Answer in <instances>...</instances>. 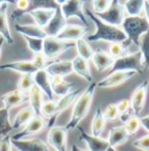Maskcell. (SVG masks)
<instances>
[{
	"instance_id": "obj_15",
	"label": "cell",
	"mask_w": 149,
	"mask_h": 151,
	"mask_svg": "<svg viewBox=\"0 0 149 151\" xmlns=\"http://www.w3.org/2000/svg\"><path fill=\"white\" fill-rule=\"evenodd\" d=\"M27 14H29L34 19L35 24L44 29L55 14V7H36L27 11Z\"/></svg>"
},
{
	"instance_id": "obj_32",
	"label": "cell",
	"mask_w": 149,
	"mask_h": 151,
	"mask_svg": "<svg viewBox=\"0 0 149 151\" xmlns=\"http://www.w3.org/2000/svg\"><path fill=\"white\" fill-rule=\"evenodd\" d=\"M74 47L77 48V52H78V56L82 57L83 59L85 60H90L93 56V49L90 47V44L88 43L86 40L82 38V40H78L77 42H74Z\"/></svg>"
},
{
	"instance_id": "obj_31",
	"label": "cell",
	"mask_w": 149,
	"mask_h": 151,
	"mask_svg": "<svg viewBox=\"0 0 149 151\" xmlns=\"http://www.w3.org/2000/svg\"><path fill=\"white\" fill-rule=\"evenodd\" d=\"M122 2H124V7L128 17H141L140 14L145 7L143 0H127Z\"/></svg>"
},
{
	"instance_id": "obj_43",
	"label": "cell",
	"mask_w": 149,
	"mask_h": 151,
	"mask_svg": "<svg viewBox=\"0 0 149 151\" xmlns=\"http://www.w3.org/2000/svg\"><path fill=\"white\" fill-rule=\"evenodd\" d=\"M33 64L36 66L37 70H44L46 66H47V58L44 57V55L41 52V54H35L33 59H32Z\"/></svg>"
},
{
	"instance_id": "obj_17",
	"label": "cell",
	"mask_w": 149,
	"mask_h": 151,
	"mask_svg": "<svg viewBox=\"0 0 149 151\" xmlns=\"http://www.w3.org/2000/svg\"><path fill=\"white\" fill-rule=\"evenodd\" d=\"M46 72L49 77H65L71 75L74 72L72 70V63L71 60H55L46 66Z\"/></svg>"
},
{
	"instance_id": "obj_48",
	"label": "cell",
	"mask_w": 149,
	"mask_h": 151,
	"mask_svg": "<svg viewBox=\"0 0 149 151\" xmlns=\"http://www.w3.org/2000/svg\"><path fill=\"white\" fill-rule=\"evenodd\" d=\"M119 116H120V120H121V121L125 123V122H126V121L129 119L132 115H130L129 113H126V114H121V115H119Z\"/></svg>"
},
{
	"instance_id": "obj_45",
	"label": "cell",
	"mask_w": 149,
	"mask_h": 151,
	"mask_svg": "<svg viewBox=\"0 0 149 151\" xmlns=\"http://www.w3.org/2000/svg\"><path fill=\"white\" fill-rule=\"evenodd\" d=\"M12 137L11 135L4 136L0 139V151H12Z\"/></svg>"
},
{
	"instance_id": "obj_7",
	"label": "cell",
	"mask_w": 149,
	"mask_h": 151,
	"mask_svg": "<svg viewBox=\"0 0 149 151\" xmlns=\"http://www.w3.org/2000/svg\"><path fill=\"white\" fill-rule=\"evenodd\" d=\"M74 47V42H64L56 37H47L43 40V51L42 54L47 59H53Z\"/></svg>"
},
{
	"instance_id": "obj_4",
	"label": "cell",
	"mask_w": 149,
	"mask_h": 151,
	"mask_svg": "<svg viewBox=\"0 0 149 151\" xmlns=\"http://www.w3.org/2000/svg\"><path fill=\"white\" fill-rule=\"evenodd\" d=\"M112 72L115 71H133L135 73L142 75L143 71V64H142V55L140 51L132 52L126 56L114 59V63L111 68Z\"/></svg>"
},
{
	"instance_id": "obj_37",
	"label": "cell",
	"mask_w": 149,
	"mask_h": 151,
	"mask_svg": "<svg viewBox=\"0 0 149 151\" xmlns=\"http://www.w3.org/2000/svg\"><path fill=\"white\" fill-rule=\"evenodd\" d=\"M34 85H35V83H34V77H33V75H30V73L21 75V78L19 79L18 81V88L17 90L25 93L26 91H29Z\"/></svg>"
},
{
	"instance_id": "obj_10",
	"label": "cell",
	"mask_w": 149,
	"mask_h": 151,
	"mask_svg": "<svg viewBox=\"0 0 149 151\" xmlns=\"http://www.w3.org/2000/svg\"><path fill=\"white\" fill-rule=\"evenodd\" d=\"M135 75L136 73L133 71H115V72H112L111 75H108L107 77H105L104 79H101L100 81H98L97 87H100V88L115 87V86H119L122 83L127 81Z\"/></svg>"
},
{
	"instance_id": "obj_30",
	"label": "cell",
	"mask_w": 149,
	"mask_h": 151,
	"mask_svg": "<svg viewBox=\"0 0 149 151\" xmlns=\"http://www.w3.org/2000/svg\"><path fill=\"white\" fill-rule=\"evenodd\" d=\"M34 116H35V113L30 107H25L20 109V112L15 115L14 122L12 123V129H18L22 126H26Z\"/></svg>"
},
{
	"instance_id": "obj_11",
	"label": "cell",
	"mask_w": 149,
	"mask_h": 151,
	"mask_svg": "<svg viewBox=\"0 0 149 151\" xmlns=\"http://www.w3.org/2000/svg\"><path fill=\"white\" fill-rule=\"evenodd\" d=\"M78 132H79V136L80 139L85 142V144L88 145L89 151H107L111 145L108 144L107 139H104L101 137H95L92 136L91 134H88L82 127H77Z\"/></svg>"
},
{
	"instance_id": "obj_13",
	"label": "cell",
	"mask_w": 149,
	"mask_h": 151,
	"mask_svg": "<svg viewBox=\"0 0 149 151\" xmlns=\"http://www.w3.org/2000/svg\"><path fill=\"white\" fill-rule=\"evenodd\" d=\"M67 24H68L67 20H65V18L62 14L59 5H56L55 14H54L53 19L50 20V22L48 23V26L44 28V32H46L48 37H57V35L63 30V28Z\"/></svg>"
},
{
	"instance_id": "obj_38",
	"label": "cell",
	"mask_w": 149,
	"mask_h": 151,
	"mask_svg": "<svg viewBox=\"0 0 149 151\" xmlns=\"http://www.w3.org/2000/svg\"><path fill=\"white\" fill-rule=\"evenodd\" d=\"M140 127H141L140 117L139 116H135V115H132L129 119L125 122L124 129L130 136V135H134L135 132H137V130L140 129Z\"/></svg>"
},
{
	"instance_id": "obj_12",
	"label": "cell",
	"mask_w": 149,
	"mask_h": 151,
	"mask_svg": "<svg viewBox=\"0 0 149 151\" xmlns=\"http://www.w3.org/2000/svg\"><path fill=\"white\" fill-rule=\"evenodd\" d=\"M12 147L18 151H51L48 143L43 142L40 138H30V139H12Z\"/></svg>"
},
{
	"instance_id": "obj_42",
	"label": "cell",
	"mask_w": 149,
	"mask_h": 151,
	"mask_svg": "<svg viewBox=\"0 0 149 151\" xmlns=\"http://www.w3.org/2000/svg\"><path fill=\"white\" fill-rule=\"evenodd\" d=\"M133 147H134L135 149H139V150L149 151V134L143 135V136H141L140 138L135 139V141L133 142Z\"/></svg>"
},
{
	"instance_id": "obj_41",
	"label": "cell",
	"mask_w": 149,
	"mask_h": 151,
	"mask_svg": "<svg viewBox=\"0 0 149 151\" xmlns=\"http://www.w3.org/2000/svg\"><path fill=\"white\" fill-rule=\"evenodd\" d=\"M103 115L105 117V120L107 121H113L115 120L118 116H119V113H118V108H116V105L115 104H110L106 106L105 111L103 112Z\"/></svg>"
},
{
	"instance_id": "obj_33",
	"label": "cell",
	"mask_w": 149,
	"mask_h": 151,
	"mask_svg": "<svg viewBox=\"0 0 149 151\" xmlns=\"http://www.w3.org/2000/svg\"><path fill=\"white\" fill-rule=\"evenodd\" d=\"M128 48H129V44L128 43L126 44L125 42L111 43L110 48H108V54L112 56V58L118 59V58H121V57L128 55Z\"/></svg>"
},
{
	"instance_id": "obj_18",
	"label": "cell",
	"mask_w": 149,
	"mask_h": 151,
	"mask_svg": "<svg viewBox=\"0 0 149 151\" xmlns=\"http://www.w3.org/2000/svg\"><path fill=\"white\" fill-rule=\"evenodd\" d=\"M0 70H11L19 72L21 75H27V73L34 75L38 71L32 60H17V62L5 63L0 65Z\"/></svg>"
},
{
	"instance_id": "obj_25",
	"label": "cell",
	"mask_w": 149,
	"mask_h": 151,
	"mask_svg": "<svg viewBox=\"0 0 149 151\" xmlns=\"http://www.w3.org/2000/svg\"><path fill=\"white\" fill-rule=\"evenodd\" d=\"M50 83H51L53 93H55L58 96H64L70 93L74 86V83L67 81L63 77H50Z\"/></svg>"
},
{
	"instance_id": "obj_28",
	"label": "cell",
	"mask_w": 149,
	"mask_h": 151,
	"mask_svg": "<svg viewBox=\"0 0 149 151\" xmlns=\"http://www.w3.org/2000/svg\"><path fill=\"white\" fill-rule=\"evenodd\" d=\"M28 101L30 104V108L33 109V112L35 113V115L41 116V108L43 105V93L42 91L37 87L36 85H34L28 93Z\"/></svg>"
},
{
	"instance_id": "obj_20",
	"label": "cell",
	"mask_w": 149,
	"mask_h": 151,
	"mask_svg": "<svg viewBox=\"0 0 149 151\" xmlns=\"http://www.w3.org/2000/svg\"><path fill=\"white\" fill-rule=\"evenodd\" d=\"M1 101L4 104V107L9 111L14 107L22 105L23 102L28 101V96H26L23 92H21L19 90H14V91L7 92V93L1 95Z\"/></svg>"
},
{
	"instance_id": "obj_6",
	"label": "cell",
	"mask_w": 149,
	"mask_h": 151,
	"mask_svg": "<svg viewBox=\"0 0 149 151\" xmlns=\"http://www.w3.org/2000/svg\"><path fill=\"white\" fill-rule=\"evenodd\" d=\"M56 4L59 5L63 17L65 20H69L71 18H77L82 21V23L84 24V27L89 28V23L86 17L84 14V1H78V0H67V1H55Z\"/></svg>"
},
{
	"instance_id": "obj_44",
	"label": "cell",
	"mask_w": 149,
	"mask_h": 151,
	"mask_svg": "<svg viewBox=\"0 0 149 151\" xmlns=\"http://www.w3.org/2000/svg\"><path fill=\"white\" fill-rule=\"evenodd\" d=\"M116 105V108H118V113L119 115L121 114H126L129 112V108H130V102L128 99H121Z\"/></svg>"
},
{
	"instance_id": "obj_3",
	"label": "cell",
	"mask_w": 149,
	"mask_h": 151,
	"mask_svg": "<svg viewBox=\"0 0 149 151\" xmlns=\"http://www.w3.org/2000/svg\"><path fill=\"white\" fill-rule=\"evenodd\" d=\"M122 32L129 44H140L141 37L149 30V23L145 17H126L122 22Z\"/></svg>"
},
{
	"instance_id": "obj_9",
	"label": "cell",
	"mask_w": 149,
	"mask_h": 151,
	"mask_svg": "<svg viewBox=\"0 0 149 151\" xmlns=\"http://www.w3.org/2000/svg\"><path fill=\"white\" fill-rule=\"evenodd\" d=\"M148 85L149 80H143L141 84L137 85V87L134 90L129 99L130 108L135 116H137L145 108L146 105V98L148 93Z\"/></svg>"
},
{
	"instance_id": "obj_39",
	"label": "cell",
	"mask_w": 149,
	"mask_h": 151,
	"mask_svg": "<svg viewBox=\"0 0 149 151\" xmlns=\"http://www.w3.org/2000/svg\"><path fill=\"white\" fill-rule=\"evenodd\" d=\"M29 50L35 55L41 54L43 51V40L42 38H33V37H23Z\"/></svg>"
},
{
	"instance_id": "obj_1",
	"label": "cell",
	"mask_w": 149,
	"mask_h": 151,
	"mask_svg": "<svg viewBox=\"0 0 149 151\" xmlns=\"http://www.w3.org/2000/svg\"><path fill=\"white\" fill-rule=\"evenodd\" d=\"M85 17H88L89 19L92 21L95 26V32L90 34L88 36V42H97V41H106V42H111V43H115V42H126L127 37L125 35V33L122 32L121 28L119 27H113L110 26L105 22H103L100 19H98L94 13H92L88 7L84 6L83 8Z\"/></svg>"
},
{
	"instance_id": "obj_22",
	"label": "cell",
	"mask_w": 149,
	"mask_h": 151,
	"mask_svg": "<svg viewBox=\"0 0 149 151\" xmlns=\"http://www.w3.org/2000/svg\"><path fill=\"white\" fill-rule=\"evenodd\" d=\"M34 77V83L37 87L42 91L43 94H46L49 100H53V90H51V83H50V77L46 72V70H38L36 73L33 75Z\"/></svg>"
},
{
	"instance_id": "obj_40",
	"label": "cell",
	"mask_w": 149,
	"mask_h": 151,
	"mask_svg": "<svg viewBox=\"0 0 149 151\" xmlns=\"http://www.w3.org/2000/svg\"><path fill=\"white\" fill-rule=\"evenodd\" d=\"M112 1L110 0H93L92 1V6L93 9H94V14H101V13H105L110 6H111Z\"/></svg>"
},
{
	"instance_id": "obj_34",
	"label": "cell",
	"mask_w": 149,
	"mask_h": 151,
	"mask_svg": "<svg viewBox=\"0 0 149 151\" xmlns=\"http://www.w3.org/2000/svg\"><path fill=\"white\" fill-rule=\"evenodd\" d=\"M12 123L9 122V111L0 108V136H7L12 132Z\"/></svg>"
},
{
	"instance_id": "obj_23",
	"label": "cell",
	"mask_w": 149,
	"mask_h": 151,
	"mask_svg": "<svg viewBox=\"0 0 149 151\" xmlns=\"http://www.w3.org/2000/svg\"><path fill=\"white\" fill-rule=\"evenodd\" d=\"M15 30L20 33L23 37H33V38H44L47 37V34L43 28L38 27L37 24H15Z\"/></svg>"
},
{
	"instance_id": "obj_21",
	"label": "cell",
	"mask_w": 149,
	"mask_h": 151,
	"mask_svg": "<svg viewBox=\"0 0 149 151\" xmlns=\"http://www.w3.org/2000/svg\"><path fill=\"white\" fill-rule=\"evenodd\" d=\"M91 59H92L95 69L99 72H103V71H105V70L112 68V65L114 63V58H112V56L108 52H106V51H104L101 49L94 50L93 51V56Z\"/></svg>"
},
{
	"instance_id": "obj_14",
	"label": "cell",
	"mask_w": 149,
	"mask_h": 151,
	"mask_svg": "<svg viewBox=\"0 0 149 151\" xmlns=\"http://www.w3.org/2000/svg\"><path fill=\"white\" fill-rule=\"evenodd\" d=\"M88 30L89 28L86 27H82L77 24H67L56 38L64 42H77L78 40H82L84 37Z\"/></svg>"
},
{
	"instance_id": "obj_19",
	"label": "cell",
	"mask_w": 149,
	"mask_h": 151,
	"mask_svg": "<svg viewBox=\"0 0 149 151\" xmlns=\"http://www.w3.org/2000/svg\"><path fill=\"white\" fill-rule=\"evenodd\" d=\"M7 9H8V2L1 1L0 2V35L5 42H7L8 44H13L14 38L12 36L9 24H8Z\"/></svg>"
},
{
	"instance_id": "obj_27",
	"label": "cell",
	"mask_w": 149,
	"mask_h": 151,
	"mask_svg": "<svg viewBox=\"0 0 149 151\" xmlns=\"http://www.w3.org/2000/svg\"><path fill=\"white\" fill-rule=\"evenodd\" d=\"M128 138H129V135L126 132L124 127H113L110 129L107 142L111 147L115 148L118 145L126 143L128 141Z\"/></svg>"
},
{
	"instance_id": "obj_47",
	"label": "cell",
	"mask_w": 149,
	"mask_h": 151,
	"mask_svg": "<svg viewBox=\"0 0 149 151\" xmlns=\"http://www.w3.org/2000/svg\"><path fill=\"white\" fill-rule=\"evenodd\" d=\"M143 9H145L146 20L148 21V23H149V4H148V1H145V7H143Z\"/></svg>"
},
{
	"instance_id": "obj_29",
	"label": "cell",
	"mask_w": 149,
	"mask_h": 151,
	"mask_svg": "<svg viewBox=\"0 0 149 151\" xmlns=\"http://www.w3.org/2000/svg\"><path fill=\"white\" fill-rule=\"evenodd\" d=\"M105 124H106V120L103 115L101 108H97L91 123V135L95 137H100L101 132L105 129Z\"/></svg>"
},
{
	"instance_id": "obj_24",
	"label": "cell",
	"mask_w": 149,
	"mask_h": 151,
	"mask_svg": "<svg viewBox=\"0 0 149 151\" xmlns=\"http://www.w3.org/2000/svg\"><path fill=\"white\" fill-rule=\"evenodd\" d=\"M72 63V70L74 72H76L79 77H82L83 79H85L86 81L89 83H92L93 78L91 75V71H90V66H89V62L83 59L82 57L76 56L71 60Z\"/></svg>"
},
{
	"instance_id": "obj_49",
	"label": "cell",
	"mask_w": 149,
	"mask_h": 151,
	"mask_svg": "<svg viewBox=\"0 0 149 151\" xmlns=\"http://www.w3.org/2000/svg\"><path fill=\"white\" fill-rule=\"evenodd\" d=\"M71 151H86V150H83V149H80V148H78L76 144H74L72 147H71Z\"/></svg>"
},
{
	"instance_id": "obj_51",
	"label": "cell",
	"mask_w": 149,
	"mask_h": 151,
	"mask_svg": "<svg viewBox=\"0 0 149 151\" xmlns=\"http://www.w3.org/2000/svg\"><path fill=\"white\" fill-rule=\"evenodd\" d=\"M148 4H149V1H148Z\"/></svg>"
},
{
	"instance_id": "obj_46",
	"label": "cell",
	"mask_w": 149,
	"mask_h": 151,
	"mask_svg": "<svg viewBox=\"0 0 149 151\" xmlns=\"http://www.w3.org/2000/svg\"><path fill=\"white\" fill-rule=\"evenodd\" d=\"M140 123H141V127H143L149 134V115L140 117Z\"/></svg>"
},
{
	"instance_id": "obj_16",
	"label": "cell",
	"mask_w": 149,
	"mask_h": 151,
	"mask_svg": "<svg viewBox=\"0 0 149 151\" xmlns=\"http://www.w3.org/2000/svg\"><path fill=\"white\" fill-rule=\"evenodd\" d=\"M46 127V122L43 120L42 116H37L35 115L26 126L25 128L21 130L20 132L15 134L14 136L11 135L12 139L13 141H17V139H23V137L28 136V135H35V134H38L40 132H42Z\"/></svg>"
},
{
	"instance_id": "obj_50",
	"label": "cell",
	"mask_w": 149,
	"mask_h": 151,
	"mask_svg": "<svg viewBox=\"0 0 149 151\" xmlns=\"http://www.w3.org/2000/svg\"><path fill=\"white\" fill-rule=\"evenodd\" d=\"M4 43H5L4 38L0 37V56H1V51H2V47H4Z\"/></svg>"
},
{
	"instance_id": "obj_8",
	"label": "cell",
	"mask_w": 149,
	"mask_h": 151,
	"mask_svg": "<svg viewBox=\"0 0 149 151\" xmlns=\"http://www.w3.org/2000/svg\"><path fill=\"white\" fill-rule=\"evenodd\" d=\"M68 132L64 126L51 127L48 132V145L55 151H67L68 148Z\"/></svg>"
},
{
	"instance_id": "obj_36",
	"label": "cell",
	"mask_w": 149,
	"mask_h": 151,
	"mask_svg": "<svg viewBox=\"0 0 149 151\" xmlns=\"http://www.w3.org/2000/svg\"><path fill=\"white\" fill-rule=\"evenodd\" d=\"M41 116H44L47 119L51 120V123L57 119L56 116V101L55 100H48L43 102L41 108Z\"/></svg>"
},
{
	"instance_id": "obj_35",
	"label": "cell",
	"mask_w": 149,
	"mask_h": 151,
	"mask_svg": "<svg viewBox=\"0 0 149 151\" xmlns=\"http://www.w3.org/2000/svg\"><path fill=\"white\" fill-rule=\"evenodd\" d=\"M140 52L142 55L143 71L149 69V30L140 40Z\"/></svg>"
},
{
	"instance_id": "obj_26",
	"label": "cell",
	"mask_w": 149,
	"mask_h": 151,
	"mask_svg": "<svg viewBox=\"0 0 149 151\" xmlns=\"http://www.w3.org/2000/svg\"><path fill=\"white\" fill-rule=\"evenodd\" d=\"M83 91H80L79 88L72 90L70 93H68L64 96H61L57 101H56V116L59 115L62 112H64L65 109H68L74 101L78 99V96L82 94Z\"/></svg>"
},
{
	"instance_id": "obj_5",
	"label": "cell",
	"mask_w": 149,
	"mask_h": 151,
	"mask_svg": "<svg viewBox=\"0 0 149 151\" xmlns=\"http://www.w3.org/2000/svg\"><path fill=\"white\" fill-rule=\"evenodd\" d=\"M95 17L101 20L103 22L110 24V26L120 28V26L122 24L124 20L126 18V11H125V7H124V2L119 1V0H113L110 8L105 13L97 14Z\"/></svg>"
},
{
	"instance_id": "obj_2",
	"label": "cell",
	"mask_w": 149,
	"mask_h": 151,
	"mask_svg": "<svg viewBox=\"0 0 149 151\" xmlns=\"http://www.w3.org/2000/svg\"><path fill=\"white\" fill-rule=\"evenodd\" d=\"M95 88H97V83H90L89 86H86L82 94L78 96V99L76 100V104L74 106V109H72V113L70 116V120L68 121V123L64 126L68 130H71L74 128H77L79 122L88 115L90 108H91V105H92L93 101V96H94V92H95Z\"/></svg>"
}]
</instances>
